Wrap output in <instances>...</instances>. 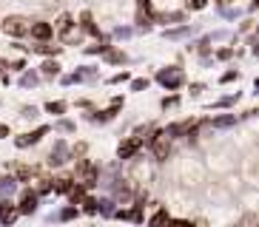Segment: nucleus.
<instances>
[{"label":"nucleus","instance_id":"obj_36","mask_svg":"<svg viewBox=\"0 0 259 227\" xmlns=\"http://www.w3.org/2000/svg\"><path fill=\"white\" fill-rule=\"evenodd\" d=\"M228 37V31H217V34H211V40H225Z\"/></svg>","mask_w":259,"mask_h":227},{"label":"nucleus","instance_id":"obj_14","mask_svg":"<svg viewBox=\"0 0 259 227\" xmlns=\"http://www.w3.org/2000/svg\"><path fill=\"white\" fill-rule=\"evenodd\" d=\"M57 74H60L57 60H46V63H43V77H57Z\"/></svg>","mask_w":259,"mask_h":227},{"label":"nucleus","instance_id":"obj_7","mask_svg":"<svg viewBox=\"0 0 259 227\" xmlns=\"http://www.w3.org/2000/svg\"><path fill=\"white\" fill-rule=\"evenodd\" d=\"M66 159H69V145L63 142H54V148H52V159H49V162H52V165H63V162H66Z\"/></svg>","mask_w":259,"mask_h":227},{"label":"nucleus","instance_id":"obj_19","mask_svg":"<svg viewBox=\"0 0 259 227\" xmlns=\"http://www.w3.org/2000/svg\"><path fill=\"white\" fill-rule=\"evenodd\" d=\"M80 202H83V210H85V213H97V199H89V196H83Z\"/></svg>","mask_w":259,"mask_h":227},{"label":"nucleus","instance_id":"obj_10","mask_svg":"<svg viewBox=\"0 0 259 227\" xmlns=\"http://www.w3.org/2000/svg\"><path fill=\"white\" fill-rule=\"evenodd\" d=\"M52 26H49V23H34V26H31V34H34V37L37 40H49L52 37Z\"/></svg>","mask_w":259,"mask_h":227},{"label":"nucleus","instance_id":"obj_21","mask_svg":"<svg viewBox=\"0 0 259 227\" xmlns=\"http://www.w3.org/2000/svg\"><path fill=\"white\" fill-rule=\"evenodd\" d=\"M46 111L49 114H63V111H66V102H60V99H57V102H49Z\"/></svg>","mask_w":259,"mask_h":227},{"label":"nucleus","instance_id":"obj_17","mask_svg":"<svg viewBox=\"0 0 259 227\" xmlns=\"http://www.w3.org/2000/svg\"><path fill=\"white\" fill-rule=\"evenodd\" d=\"M85 196V188H83V185H77V188H74V185H71V190H69V199H71V202H80V199H83Z\"/></svg>","mask_w":259,"mask_h":227},{"label":"nucleus","instance_id":"obj_5","mask_svg":"<svg viewBox=\"0 0 259 227\" xmlns=\"http://www.w3.org/2000/svg\"><path fill=\"white\" fill-rule=\"evenodd\" d=\"M46 134H49V128H37L34 134H23V136H17V139H15V145H17V148H29V145L40 142V139H43Z\"/></svg>","mask_w":259,"mask_h":227},{"label":"nucleus","instance_id":"obj_16","mask_svg":"<svg viewBox=\"0 0 259 227\" xmlns=\"http://www.w3.org/2000/svg\"><path fill=\"white\" fill-rule=\"evenodd\" d=\"M188 31H191V26H183V29H168L165 37H168V40H180V37H185Z\"/></svg>","mask_w":259,"mask_h":227},{"label":"nucleus","instance_id":"obj_18","mask_svg":"<svg viewBox=\"0 0 259 227\" xmlns=\"http://www.w3.org/2000/svg\"><path fill=\"white\" fill-rule=\"evenodd\" d=\"M15 176H6V179H0V190H3V193H12V190H15Z\"/></svg>","mask_w":259,"mask_h":227},{"label":"nucleus","instance_id":"obj_15","mask_svg":"<svg viewBox=\"0 0 259 227\" xmlns=\"http://www.w3.org/2000/svg\"><path fill=\"white\" fill-rule=\"evenodd\" d=\"M97 210L103 213V216H114V202H111V199H103V202H97Z\"/></svg>","mask_w":259,"mask_h":227},{"label":"nucleus","instance_id":"obj_8","mask_svg":"<svg viewBox=\"0 0 259 227\" xmlns=\"http://www.w3.org/2000/svg\"><path fill=\"white\" fill-rule=\"evenodd\" d=\"M15 219H17V207L9 202V199H3V202H0V221H3V224H12Z\"/></svg>","mask_w":259,"mask_h":227},{"label":"nucleus","instance_id":"obj_27","mask_svg":"<svg viewBox=\"0 0 259 227\" xmlns=\"http://www.w3.org/2000/svg\"><path fill=\"white\" fill-rule=\"evenodd\" d=\"M77 216V207H66V210L60 213V219H74Z\"/></svg>","mask_w":259,"mask_h":227},{"label":"nucleus","instance_id":"obj_12","mask_svg":"<svg viewBox=\"0 0 259 227\" xmlns=\"http://www.w3.org/2000/svg\"><path fill=\"white\" fill-rule=\"evenodd\" d=\"M37 83H40V77L34 74V71H26V74L20 77V88H34Z\"/></svg>","mask_w":259,"mask_h":227},{"label":"nucleus","instance_id":"obj_30","mask_svg":"<svg viewBox=\"0 0 259 227\" xmlns=\"http://www.w3.org/2000/svg\"><path fill=\"white\" fill-rule=\"evenodd\" d=\"M23 117L26 120H31V117H37V108L31 105V108H23Z\"/></svg>","mask_w":259,"mask_h":227},{"label":"nucleus","instance_id":"obj_25","mask_svg":"<svg viewBox=\"0 0 259 227\" xmlns=\"http://www.w3.org/2000/svg\"><path fill=\"white\" fill-rule=\"evenodd\" d=\"M106 51H108V48H106ZM108 60H111V63H122V60H125V54H122V51H108Z\"/></svg>","mask_w":259,"mask_h":227},{"label":"nucleus","instance_id":"obj_13","mask_svg":"<svg viewBox=\"0 0 259 227\" xmlns=\"http://www.w3.org/2000/svg\"><path fill=\"white\" fill-rule=\"evenodd\" d=\"M234 122H236L234 114H222V117H217V120H213V125H217V128H231Z\"/></svg>","mask_w":259,"mask_h":227},{"label":"nucleus","instance_id":"obj_6","mask_svg":"<svg viewBox=\"0 0 259 227\" xmlns=\"http://www.w3.org/2000/svg\"><path fill=\"white\" fill-rule=\"evenodd\" d=\"M34 210H37V193H31V190H23L17 213H34Z\"/></svg>","mask_w":259,"mask_h":227},{"label":"nucleus","instance_id":"obj_32","mask_svg":"<svg viewBox=\"0 0 259 227\" xmlns=\"http://www.w3.org/2000/svg\"><path fill=\"white\" fill-rule=\"evenodd\" d=\"M231 57H234V51H231V48H222V51H220V60H231Z\"/></svg>","mask_w":259,"mask_h":227},{"label":"nucleus","instance_id":"obj_1","mask_svg":"<svg viewBox=\"0 0 259 227\" xmlns=\"http://www.w3.org/2000/svg\"><path fill=\"white\" fill-rule=\"evenodd\" d=\"M74 179H77V185H83V188L100 185V171H97V165H94L92 159H80V162H77V171H74Z\"/></svg>","mask_w":259,"mask_h":227},{"label":"nucleus","instance_id":"obj_11","mask_svg":"<svg viewBox=\"0 0 259 227\" xmlns=\"http://www.w3.org/2000/svg\"><path fill=\"white\" fill-rule=\"evenodd\" d=\"M71 185H74V179H69V176H60V179L54 182L52 188L57 190V193H69V190H71Z\"/></svg>","mask_w":259,"mask_h":227},{"label":"nucleus","instance_id":"obj_34","mask_svg":"<svg viewBox=\"0 0 259 227\" xmlns=\"http://www.w3.org/2000/svg\"><path fill=\"white\" fill-rule=\"evenodd\" d=\"M49 190H52V182L43 179V182H40V193H49Z\"/></svg>","mask_w":259,"mask_h":227},{"label":"nucleus","instance_id":"obj_4","mask_svg":"<svg viewBox=\"0 0 259 227\" xmlns=\"http://www.w3.org/2000/svg\"><path fill=\"white\" fill-rule=\"evenodd\" d=\"M140 148H143V139H140V136H131V139L120 142V151H117V153H120V159H131Z\"/></svg>","mask_w":259,"mask_h":227},{"label":"nucleus","instance_id":"obj_39","mask_svg":"<svg viewBox=\"0 0 259 227\" xmlns=\"http://www.w3.org/2000/svg\"><path fill=\"white\" fill-rule=\"evenodd\" d=\"M9 136V125H0V139H6Z\"/></svg>","mask_w":259,"mask_h":227},{"label":"nucleus","instance_id":"obj_26","mask_svg":"<svg viewBox=\"0 0 259 227\" xmlns=\"http://www.w3.org/2000/svg\"><path fill=\"white\" fill-rule=\"evenodd\" d=\"M131 88H134V91H145V88H148V80H143V77H140V80H134V83H131Z\"/></svg>","mask_w":259,"mask_h":227},{"label":"nucleus","instance_id":"obj_31","mask_svg":"<svg viewBox=\"0 0 259 227\" xmlns=\"http://www.w3.org/2000/svg\"><path fill=\"white\" fill-rule=\"evenodd\" d=\"M177 105V97H165L162 99V108H174Z\"/></svg>","mask_w":259,"mask_h":227},{"label":"nucleus","instance_id":"obj_23","mask_svg":"<svg viewBox=\"0 0 259 227\" xmlns=\"http://www.w3.org/2000/svg\"><path fill=\"white\" fill-rule=\"evenodd\" d=\"M160 221H168V213H165V210H157V213L151 216V224H160Z\"/></svg>","mask_w":259,"mask_h":227},{"label":"nucleus","instance_id":"obj_3","mask_svg":"<svg viewBox=\"0 0 259 227\" xmlns=\"http://www.w3.org/2000/svg\"><path fill=\"white\" fill-rule=\"evenodd\" d=\"M3 31L12 34V37H20V34L29 31V23H26L23 17H6V20H3Z\"/></svg>","mask_w":259,"mask_h":227},{"label":"nucleus","instance_id":"obj_22","mask_svg":"<svg viewBox=\"0 0 259 227\" xmlns=\"http://www.w3.org/2000/svg\"><path fill=\"white\" fill-rule=\"evenodd\" d=\"M57 29H60L63 34H66V31L71 29V17H69V15H63V17H60V23H57Z\"/></svg>","mask_w":259,"mask_h":227},{"label":"nucleus","instance_id":"obj_29","mask_svg":"<svg viewBox=\"0 0 259 227\" xmlns=\"http://www.w3.org/2000/svg\"><path fill=\"white\" fill-rule=\"evenodd\" d=\"M57 128H60L63 134H71V131H74V125H71V122H57Z\"/></svg>","mask_w":259,"mask_h":227},{"label":"nucleus","instance_id":"obj_28","mask_svg":"<svg viewBox=\"0 0 259 227\" xmlns=\"http://www.w3.org/2000/svg\"><path fill=\"white\" fill-rule=\"evenodd\" d=\"M125 80H128V71H120V74L111 77V83H125Z\"/></svg>","mask_w":259,"mask_h":227},{"label":"nucleus","instance_id":"obj_35","mask_svg":"<svg viewBox=\"0 0 259 227\" xmlns=\"http://www.w3.org/2000/svg\"><path fill=\"white\" fill-rule=\"evenodd\" d=\"M191 9H205V0H188Z\"/></svg>","mask_w":259,"mask_h":227},{"label":"nucleus","instance_id":"obj_33","mask_svg":"<svg viewBox=\"0 0 259 227\" xmlns=\"http://www.w3.org/2000/svg\"><path fill=\"white\" fill-rule=\"evenodd\" d=\"M231 80H236V71H225L222 74V83H231Z\"/></svg>","mask_w":259,"mask_h":227},{"label":"nucleus","instance_id":"obj_2","mask_svg":"<svg viewBox=\"0 0 259 227\" xmlns=\"http://www.w3.org/2000/svg\"><path fill=\"white\" fill-rule=\"evenodd\" d=\"M157 80H160V85H165L168 91H174L183 85V71L180 68H162L160 74H157Z\"/></svg>","mask_w":259,"mask_h":227},{"label":"nucleus","instance_id":"obj_20","mask_svg":"<svg viewBox=\"0 0 259 227\" xmlns=\"http://www.w3.org/2000/svg\"><path fill=\"white\" fill-rule=\"evenodd\" d=\"M34 51H40V54H57V51H60V45H46V43H43V45H34Z\"/></svg>","mask_w":259,"mask_h":227},{"label":"nucleus","instance_id":"obj_37","mask_svg":"<svg viewBox=\"0 0 259 227\" xmlns=\"http://www.w3.org/2000/svg\"><path fill=\"white\" fill-rule=\"evenodd\" d=\"M199 91H202V83H194V85H191V94H194V97H197Z\"/></svg>","mask_w":259,"mask_h":227},{"label":"nucleus","instance_id":"obj_24","mask_svg":"<svg viewBox=\"0 0 259 227\" xmlns=\"http://www.w3.org/2000/svg\"><path fill=\"white\" fill-rule=\"evenodd\" d=\"M17 179H20V182L31 179V167H17Z\"/></svg>","mask_w":259,"mask_h":227},{"label":"nucleus","instance_id":"obj_40","mask_svg":"<svg viewBox=\"0 0 259 227\" xmlns=\"http://www.w3.org/2000/svg\"><path fill=\"white\" fill-rule=\"evenodd\" d=\"M0 68H3V66H0Z\"/></svg>","mask_w":259,"mask_h":227},{"label":"nucleus","instance_id":"obj_9","mask_svg":"<svg viewBox=\"0 0 259 227\" xmlns=\"http://www.w3.org/2000/svg\"><path fill=\"white\" fill-rule=\"evenodd\" d=\"M168 131H162V134L154 136V153H157V159H165L168 156Z\"/></svg>","mask_w":259,"mask_h":227},{"label":"nucleus","instance_id":"obj_38","mask_svg":"<svg viewBox=\"0 0 259 227\" xmlns=\"http://www.w3.org/2000/svg\"><path fill=\"white\" fill-rule=\"evenodd\" d=\"M137 3H140V9H145V12L151 9V0H137Z\"/></svg>","mask_w":259,"mask_h":227}]
</instances>
